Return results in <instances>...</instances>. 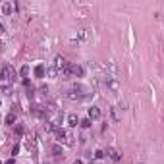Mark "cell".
Wrapping results in <instances>:
<instances>
[{
	"instance_id": "obj_1",
	"label": "cell",
	"mask_w": 164,
	"mask_h": 164,
	"mask_svg": "<svg viewBox=\"0 0 164 164\" xmlns=\"http://www.w3.org/2000/svg\"><path fill=\"white\" fill-rule=\"evenodd\" d=\"M16 77V72H14V68H12V66H4V68H2V81L4 83H8L10 79H14Z\"/></svg>"
},
{
	"instance_id": "obj_2",
	"label": "cell",
	"mask_w": 164,
	"mask_h": 164,
	"mask_svg": "<svg viewBox=\"0 0 164 164\" xmlns=\"http://www.w3.org/2000/svg\"><path fill=\"white\" fill-rule=\"evenodd\" d=\"M0 10H2V14H4V16H10V14L14 12V10H17V4H16V2H2Z\"/></svg>"
},
{
	"instance_id": "obj_3",
	"label": "cell",
	"mask_w": 164,
	"mask_h": 164,
	"mask_svg": "<svg viewBox=\"0 0 164 164\" xmlns=\"http://www.w3.org/2000/svg\"><path fill=\"white\" fill-rule=\"evenodd\" d=\"M83 97H85V95H83L81 91H77V89H73V87H72L68 93H66V98H70V101H81Z\"/></svg>"
},
{
	"instance_id": "obj_4",
	"label": "cell",
	"mask_w": 164,
	"mask_h": 164,
	"mask_svg": "<svg viewBox=\"0 0 164 164\" xmlns=\"http://www.w3.org/2000/svg\"><path fill=\"white\" fill-rule=\"evenodd\" d=\"M54 137H56V141H58V143H62V141H68V139H70L68 131H66L64 127H58L56 131H54Z\"/></svg>"
},
{
	"instance_id": "obj_5",
	"label": "cell",
	"mask_w": 164,
	"mask_h": 164,
	"mask_svg": "<svg viewBox=\"0 0 164 164\" xmlns=\"http://www.w3.org/2000/svg\"><path fill=\"white\" fill-rule=\"evenodd\" d=\"M87 114H89V118L93 120V122H95V120H101V116H102V112H101V108H98V106H89V112H87Z\"/></svg>"
},
{
	"instance_id": "obj_6",
	"label": "cell",
	"mask_w": 164,
	"mask_h": 164,
	"mask_svg": "<svg viewBox=\"0 0 164 164\" xmlns=\"http://www.w3.org/2000/svg\"><path fill=\"white\" fill-rule=\"evenodd\" d=\"M85 75V68L81 64H73L72 66V77H83Z\"/></svg>"
},
{
	"instance_id": "obj_7",
	"label": "cell",
	"mask_w": 164,
	"mask_h": 164,
	"mask_svg": "<svg viewBox=\"0 0 164 164\" xmlns=\"http://www.w3.org/2000/svg\"><path fill=\"white\" fill-rule=\"evenodd\" d=\"M106 155L110 157L114 162H120V160H122V155H120V151L114 149V147H108V149H106Z\"/></svg>"
},
{
	"instance_id": "obj_8",
	"label": "cell",
	"mask_w": 164,
	"mask_h": 164,
	"mask_svg": "<svg viewBox=\"0 0 164 164\" xmlns=\"http://www.w3.org/2000/svg\"><path fill=\"white\" fill-rule=\"evenodd\" d=\"M72 66H73V64L68 62V64H66L64 68L60 70V77H62V79H70V77H72Z\"/></svg>"
},
{
	"instance_id": "obj_9",
	"label": "cell",
	"mask_w": 164,
	"mask_h": 164,
	"mask_svg": "<svg viewBox=\"0 0 164 164\" xmlns=\"http://www.w3.org/2000/svg\"><path fill=\"white\" fill-rule=\"evenodd\" d=\"M110 116H112V120H114V122H122V118H124V114H122V108L112 106V108H110Z\"/></svg>"
},
{
	"instance_id": "obj_10",
	"label": "cell",
	"mask_w": 164,
	"mask_h": 164,
	"mask_svg": "<svg viewBox=\"0 0 164 164\" xmlns=\"http://www.w3.org/2000/svg\"><path fill=\"white\" fill-rule=\"evenodd\" d=\"M47 77L58 79V77H60V70L56 68V66H48V68H47Z\"/></svg>"
},
{
	"instance_id": "obj_11",
	"label": "cell",
	"mask_w": 164,
	"mask_h": 164,
	"mask_svg": "<svg viewBox=\"0 0 164 164\" xmlns=\"http://www.w3.org/2000/svg\"><path fill=\"white\" fill-rule=\"evenodd\" d=\"M35 77H39V79L47 77V66H45V64H39V66H35Z\"/></svg>"
},
{
	"instance_id": "obj_12",
	"label": "cell",
	"mask_w": 164,
	"mask_h": 164,
	"mask_svg": "<svg viewBox=\"0 0 164 164\" xmlns=\"http://www.w3.org/2000/svg\"><path fill=\"white\" fill-rule=\"evenodd\" d=\"M79 122H81V120L77 118V114H75V112L68 114V126H70V127H75V126H77Z\"/></svg>"
},
{
	"instance_id": "obj_13",
	"label": "cell",
	"mask_w": 164,
	"mask_h": 164,
	"mask_svg": "<svg viewBox=\"0 0 164 164\" xmlns=\"http://www.w3.org/2000/svg\"><path fill=\"white\" fill-rule=\"evenodd\" d=\"M17 116H16V112H10V114H6V118H4V122H6V126H16L17 122Z\"/></svg>"
},
{
	"instance_id": "obj_14",
	"label": "cell",
	"mask_w": 164,
	"mask_h": 164,
	"mask_svg": "<svg viewBox=\"0 0 164 164\" xmlns=\"http://www.w3.org/2000/svg\"><path fill=\"white\" fill-rule=\"evenodd\" d=\"M50 152L54 157H64V151H62V145H58V143H54L52 147H50Z\"/></svg>"
},
{
	"instance_id": "obj_15",
	"label": "cell",
	"mask_w": 164,
	"mask_h": 164,
	"mask_svg": "<svg viewBox=\"0 0 164 164\" xmlns=\"http://www.w3.org/2000/svg\"><path fill=\"white\" fill-rule=\"evenodd\" d=\"M106 87H108L110 91H118V89H120V85H118V81H116L114 77H108V79H106Z\"/></svg>"
},
{
	"instance_id": "obj_16",
	"label": "cell",
	"mask_w": 164,
	"mask_h": 164,
	"mask_svg": "<svg viewBox=\"0 0 164 164\" xmlns=\"http://www.w3.org/2000/svg\"><path fill=\"white\" fill-rule=\"evenodd\" d=\"M66 64H68V60H66L64 56H56V58H54V64H52V66H56L58 70H62Z\"/></svg>"
},
{
	"instance_id": "obj_17",
	"label": "cell",
	"mask_w": 164,
	"mask_h": 164,
	"mask_svg": "<svg viewBox=\"0 0 164 164\" xmlns=\"http://www.w3.org/2000/svg\"><path fill=\"white\" fill-rule=\"evenodd\" d=\"M79 126H81L83 129H89V127L93 126V120H91V118H83L81 122H79Z\"/></svg>"
},
{
	"instance_id": "obj_18",
	"label": "cell",
	"mask_w": 164,
	"mask_h": 164,
	"mask_svg": "<svg viewBox=\"0 0 164 164\" xmlns=\"http://www.w3.org/2000/svg\"><path fill=\"white\" fill-rule=\"evenodd\" d=\"M19 75H21L23 79H27V75H29V66H27V64H25V66H21V70H19Z\"/></svg>"
},
{
	"instance_id": "obj_19",
	"label": "cell",
	"mask_w": 164,
	"mask_h": 164,
	"mask_svg": "<svg viewBox=\"0 0 164 164\" xmlns=\"http://www.w3.org/2000/svg\"><path fill=\"white\" fill-rule=\"evenodd\" d=\"M14 131H16V133H17V135H23V133H25V126H23V124H16V127H14Z\"/></svg>"
},
{
	"instance_id": "obj_20",
	"label": "cell",
	"mask_w": 164,
	"mask_h": 164,
	"mask_svg": "<svg viewBox=\"0 0 164 164\" xmlns=\"http://www.w3.org/2000/svg\"><path fill=\"white\" fill-rule=\"evenodd\" d=\"M104 152H106V151H102V149H97V151H95V158H97V160L104 158Z\"/></svg>"
},
{
	"instance_id": "obj_21",
	"label": "cell",
	"mask_w": 164,
	"mask_h": 164,
	"mask_svg": "<svg viewBox=\"0 0 164 164\" xmlns=\"http://www.w3.org/2000/svg\"><path fill=\"white\" fill-rule=\"evenodd\" d=\"M17 151H19V147H17V145H14V149H12V155H14V157L17 155Z\"/></svg>"
},
{
	"instance_id": "obj_22",
	"label": "cell",
	"mask_w": 164,
	"mask_h": 164,
	"mask_svg": "<svg viewBox=\"0 0 164 164\" xmlns=\"http://www.w3.org/2000/svg\"><path fill=\"white\" fill-rule=\"evenodd\" d=\"M4 164H16V158H8V160H6Z\"/></svg>"
},
{
	"instance_id": "obj_23",
	"label": "cell",
	"mask_w": 164,
	"mask_h": 164,
	"mask_svg": "<svg viewBox=\"0 0 164 164\" xmlns=\"http://www.w3.org/2000/svg\"><path fill=\"white\" fill-rule=\"evenodd\" d=\"M73 164H85V162H83L81 158H77V160H73Z\"/></svg>"
},
{
	"instance_id": "obj_24",
	"label": "cell",
	"mask_w": 164,
	"mask_h": 164,
	"mask_svg": "<svg viewBox=\"0 0 164 164\" xmlns=\"http://www.w3.org/2000/svg\"><path fill=\"white\" fill-rule=\"evenodd\" d=\"M45 164H48V162H45Z\"/></svg>"
}]
</instances>
